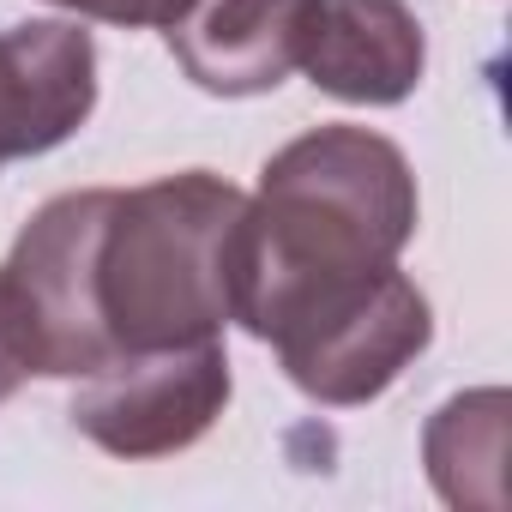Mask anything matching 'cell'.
I'll list each match as a JSON object with an SVG mask.
<instances>
[{"instance_id": "6da1fadb", "label": "cell", "mask_w": 512, "mask_h": 512, "mask_svg": "<svg viewBox=\"0 0 512 512\" xmlns=\"http://www.w3.org/2000/svg\"><path fill=\"white\" fill-rule=\"evenodd\" d=\"M416 235L410 157L374 127H314L266 157L241 211L235 326L272 344L302 314L392 272Z\"/></svg>"}, {"instance_id": "7a4b0ae2", "label": "cell", "mask_w": 512, "mask_h": 512, "mask_svg": "<svg viewBox=\"0 0 512 512\" xmlns=\"http://www.w3.org/2000/svg\"><path fill=\"white\" fill-rule=\"evenodd\" d=\"M247 193L211 169L115 187L97 235V314L127 350L223 338L235 320V253Z\"/></svg>"}, {"instance_id": "3957f363", "label": "cell", "mask_w": 512, "mask_h": 512, "mask_svg": "<svg viewBox=\"0 0 512 512\" xmlns=\"http://www.w3.org/2000/svg\"><path fill=\"white\" fill-rule=\"evenodd\" d=\"M109 199L115 187L55 193L31 211L0 266V296L13 314L19 356L43 380H85L103 362H115V344L97 314V235Z\"/></svg>"}, {"instance_id": "277c9868", "label": "cell", "mask_w": 512, "mask_h": 512, "mask_svg": "<svg viewBox=\"0 0 512 512\" xmlns=\"http://www.w3.org/2000/svg\"><path fill=\"white\" fill-rule=\"evenodd\" d=\"M229 392L235 380H229L223 338H205V344H169V350H127L103 362L97 374L79 380L67 416L109 458L145 464L205 440L211 422L229 410Z\"/></svg>"}, {"instance_id": "5b68a950", "label": "cell", "mask_w": 512, "mask_h": 512, "mask_svg": "<svg viewBox=\"0 0 512 512\" xmlns=\"http://www.w3.org/2000/svg\"><path fill=\"white\" fill-rule=\"evenodd\" d=\"M428 344H434V308L398 266L302 314L272 338L290 386L332 410L374 404Z\"/></svg>"}, {"instance_id": "8992f818", "label": "cell", "mask_w": 512, "mask_h": 512, "mask_svg": "<svg viewBox=\"0 0 512 512\" xmlns=\"http://www.w3.org/2000/svg\"><path fill=\"white\" fill-rule=\"evenodd\" d=\"M296 67L338 103L392 109L422 85L428 37L410 0H308Z\"/></svg>"}, {"instance_id": "52a82bcc", "label": "cell", "mask_w": 512, "mask_h": 512, "mask_svg": "<svg viewBox=\"0 0 512 512\" xmlns=\"http://www.w3.org/2000/svg\"><path fill=\"white\" fill-rule=\"evenodd\" d=\"M97 109V43L73 19L0 31V169L67 145Z\"/></svg>"}, {"instance_id": "ba28073f", "label": "cell", "mask_w": 512, "mask_h": 512, "mask_svg": "<svg viewBox=\"0 0 512 512\" xmlns=\"http://www.w3.org/2000/svg\"><path fill=\"white\" fill-rule=\"evenodd\" d=\"M308 0H193L163 31L181 73L211 97H266L296 73Z\"/></svg>"}, {"instance_id": "9c48e42d", "label": "cell", "mask_w": 512, "mask_h": 512, "mask_svg": "<svg viewBox=\"0 0 512 512\" xmlns=\"http://www.w3.org/2000/svg\"><path fill=\"white\" fill-rule=\"evenodd\" d=\"M506 416L500 386L446 398L422 428V464L446 506H500L506 500Z\"/></svg>"}, {"instance_id": "30bf717a", "label": "cell", "mask_w": 512, "mask_h": 512, "mask_svg": "<svg viewBox=\"0 0 512 512\" xmlns=\"http://www.w3.org/2000/svg\"><path fill=\"white\" fill-rule=\"evenodd\" d=\"M49 7L97 19V25H121V31H169L193 0H49Z\"/></svg>"}, {"instance_id": "8fae6325", "label": "cell", "mask_w": 512, "mask_h": 512, "mask_svg": "<svg viewBox=\"0 0 512 512\" xmlns=\"http://www.w3.org/2000/svg\"><path fill=\"white\" fill-rule=\"evenodd\" d=\"M31 380L25 356H19V338H13V314H7V296H0V404H7L19 386Z\"/></svg>"}]
</instances>
